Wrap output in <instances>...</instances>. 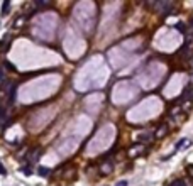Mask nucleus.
<instances>
[{
	"instance_id": "obj_13",
	"label": "nucleus",
	"mask_w": 193,
	"mask_h": 186,
	"mask_svg": "<svg viewBox=\"0 0 193 186\" xmlns=\"http://www.w3.org/2000/svg\"><path fill=\"white\" fill-rule=\"evenodd\" d=\"M0 174H2V176H5V174H7V169L4 168V164H2V161H0Z\"/></svg>"
},
{
	"instance_id": "obj_14",
	"label": "nucleus",
	"mask_w": 193,
	"mask_h": 186,
	"mask_svg": "<svg viewBox=\"0 0 193 186\" xmlns=\"http://www.w3.org/2000/svg\"><path fill=\"white\" fill-rule=\"evenodd\" d=\"M186 173H188V176L193 179V166H188V168H186Z\"/></svg>"
},
{
	"instance_id": "obj_17",
	"label": "nucleus",
	"mask_w": 193,
	"mask_h": 186,
	"mask_svg": "<svg viewBox=\"0 0 193 186\" xmlns=\"http://www.w3.org/2000/svg\"><path fill=\"white\" fill-rule=\"evenodd\" d=\"M190 29L193 30V19H191V20H190Z\"/></svg>"
},
{
	"instance_id": "obj_11",
	"label": "nucleus",
	"mask_w": 193,
	"mask_h": 186,
	"mask_svg": "<svg viewBox=\"0 0 193 186\" xmlns=\"http://www.w3.org/2000/svg\"><path fill=\"white\" fill-rule=\"evenodd\" d=\"M185 144H190L188 139H183V140H180V142L176 144V149H181V146H185Z\"/></svg>"
},
{
	"instance_id": "obj_10",
	"label": "nucleus",
	"mask_w": 193,
	"mask_h": 186,
	"mask_svg": "<svg viewBox=\"0 0 193 186\" xmlns=\"http://www.w3.org/2000/svg\"><path fill=\"white\" fill-rule=\"evenodd\" d=\"M4 66H5L7 69H9V71H15V66H14L12 63H10V61H5V63H4Z\"/></svg>"
},
{
	"instance_id": "obj_4",
	"label": "nucleus",
	"mask_w": 193,
	"mask_h": 186,
	"mask_svg": "<svg viewBox=\"0 0 193 186\" xmlns=\"http://www.w3.org/2000/svg\"><path fill=\"white\" fill-rule=\"evenodd\" d=\"M49 173H51V169H49V168H44V166H39V168H37V174L41 178H47V176H49Z\"/></svg>"
},
{
	"instance_id": "obj_16",
	"label": "nucleus",
	"mask_w": 193,
	"mask_h": 186,
	"mask_svg": "<svg viewBox=\"0 0 193 186\" xmlns=\"http://www.w3.org/2000/svg\"><path fill=\"white\" fill-rule=\"evenodd\" d=\"M115 186H129V183H127V181H119Z\"/></svg>"
},
{
	"instance_id": "obj_18",
	"label": "nucleus",
	"mask_w": 193,
	"mask_h": 186,
	"mask_svg": "<svg viewBox=\"0 0 193 186\" xmlns=\"http://www.w3.org/2000/svg\"><path fill=\"white\" fill-rule=\"evenodd\" d=\"M191 85H193V74H191Z\"/></svg>"
},
{
	"instance_id": "obj_7",
	"label": "nucleus",
	"mask_w": 193,
	"mask_h": 186,
	"mask_svg": "<svg viewBox=\"0 0 193 186\" xmlns=\"http://www.w3.org/2000/svg\"><path fill=\"white\" fill-rule=\"evenodd\" d=\"M9 7H10V2L5 0L4 5H2V15H7V14H9Z\"/></svg>"
},
{
	"instance_id": "obj_3",
	"label": "nucleus",
	"mask_w": 193,
	"mask_h": 186,
	"mask_svg": "<svg viewBox=\"0 0 193 186\" xmlns=\"http://www.w3.org/2000/svg\"><path fill=\"white\" fill-rule=\"evenodd\" d=\"M166 134H168V125H166V124H163V125H161V127H159V129L154 132V137H156V139H163Z\"/></svg>"
},
{
	"instance_id": "obj_1",
	"label": "nucleus",
	"mask_w": 193,
	"mask_h": 186,
	"mask_svg": "<svg viewBox=\"0 0 193 186\" xmlns=\"http://www.w3.org/2000/svg\"><path fill=\"white\" fill-rule=\"evenodd\" d=\"M169 117L173 118V120H176V122H181V118H183V113H181V108H178V107H175L171 110V113H169Z\"/></svg>"
},
{
	"instance_id": "obj_8",
	"label": "nucleus",
	"mask_w": 193,
	"mask_h": 186,
	"mask_svg": "<svg viewBox=\"0 0 193 186\" xmlns=\"http://www.w3.org/2000/svg\"><path fill=\"white\" fill-rule=\"evenodd\" d=\"M151 139H153V135H151V134H142V135H139V140H141V142H149Z\"/></svg>"
},
{
	"instance_id": "obj_2",
	"label": "nucleus",
	"mask_w": 193,
	"mask_h": 186,
	"mask_svg": "<svg viewBox=\"0 0 193 186\" xmlns=\"http://www.w3.org/2000/svg\"><path fill=\"white\" fill-rule=\"evenodd\" d=\"M9 44H10V34L4 36V39L0 41V52H5L9 49Z\"/></svg>"
},
{
	"instance_id": "obj_6",
	"label": "nucleus",
	"mask_w": 193,
	"mask_h": 186,
	"mask_svg": "<svg viewBox=\"0 0 193 186\" xmlns=\"http://www.w3.org/2000/svg\"><path fill=\"white\" fill-rule=\"evenodd\" d=\"M175 27H176L178 30H180V32H183V34L186 32V30H188V29H186V22H178V24H176Z\"/></svg>"
},
{
	"instance_id": "obj_15",
	"label": "nucleus",
	"mask_w": 193,
	"mask_h": 186,
	"mask_svg": "<svg viewBox=\"0 0 193 186\" xmlns=\"http://www.w3.org/2000/svg\"><path fill=\"white\" fill-rule=\"evenodd\" d=\"M36 5H37V7H44V5H47V2H43V0H37V2H36Z\"/></svg>"
},
{
	"instance_id": "obj_12",
	"label": "nucleus",
	"mask_w": 193,
	"mask_h": 186,
	"mask_svg": "<svg viewBox=\"0 0 193 186\" xmlns=\"http://www.w3.org/2000/svg\"><path fill=\"white\" fill-rule=\"evenodd\" d=\"M21 171H22V173H24V174H26V176H29V174L32 173V169H31V168H26V166H24V168H22Z\"/></svg>"
},
{
	"instance_id": "obj_5",
	"label": "nucleus",
	"mask_w": 193,
	"mask_h": 186,
	"mask_svg": "<svg viewBox=\"0 0 193 186\" xmlns=\"http://www.w3.org/2000/svg\"><path fill=\"white\" fill-rule=\"evenodd\" d=\"M112 169H114V162H105V164L102 166V173L103 174H108Z\"/></svg>"
},
{
	"instance_id": "obj_9",
	"label": "nucleus",
	"mask_w": 193,
	"mask_h": 186,
	"mask_svg": "<svg viewBox=\"0 0 193 186\" xmlns=\"http://www.w3.org/2000/svg\"><path fill=\"white\" fill-rule=\"evenodd\" d=\"M185 184V179H175V181L169 183V186H183Z\"/></svg>"
}]
</instances>
